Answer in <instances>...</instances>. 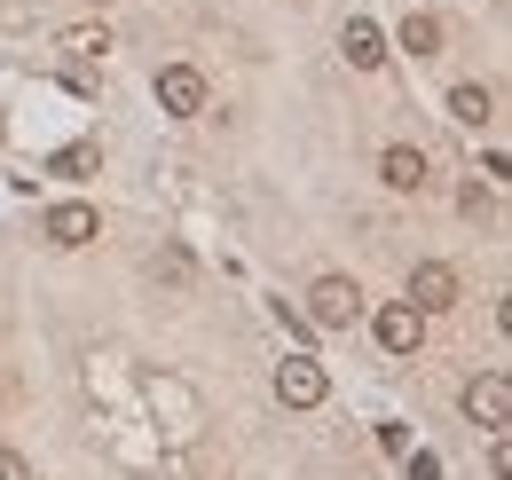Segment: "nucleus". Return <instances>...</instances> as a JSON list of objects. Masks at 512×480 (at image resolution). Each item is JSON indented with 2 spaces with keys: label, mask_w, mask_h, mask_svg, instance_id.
<instances>
[{
  "label": "nucleus",
  "mask_w": 512,
  "mask_h": 480,
  "mask_svg": "<svg viewBox=\"0 0 512 480\" xmlns=\"http://www.w3.org/2000/svg\"><path fill=\"white\" fill-rule=\"evenodd\" d=\"M355 315H363L355 276H316V292H308V323H316V331H355Z\"/></svg>",
  "instance_id": "nucleus-1"
},
{
  "label": "nucleus",
  "mask_w": 512,
  "mask_h": 480,
  "mask_svg": "<svg viewBox=\"0 0 512 480\" xmlns=\"http://www.w3.org/2000/svg\"><path fill=\"white\" fill-rule=\"evenodd\" d=\"M323 394H331V370H323L316 355H284L276 362V402H284V410H316Z\"/></svg>",
  "instance_id": "nucleus-2"
},
{
  "label": "nucleus",
  "mask_w": 512,
  "mask_h": 480,
  "mask_svg": "<svg viewBox=\"0 0 512 480\" xmlns=\"http://www.w3.org/2000/svg\"><path fill=\"white\" fill-rule=\"evenodd\" d=\"M402 300L418 307V315H449V307L465 300V284H457V268H449V260H418V268H410V292H402Z\"/></svg>",
  "instance_id": "nucleus-3"
},
{
  "label": "nucleus",
  "mask_w": 512,
  "mask_h": 480,
  "mask_svg": "<svg viewBox=\"0 0 512 480\" xmlns=\"http://www.w3.org/2000/svg\"><path fill=\"white\" fill-rule=\"evenodd\" d=\"M158 111H166V119H197V111H205V71H197V63H166V71H158Z\"/></svg>",
  "instance_id": "nucleus-4"
},
{
  "label": "nucleus",
  "mask_w": 512,
  "mask_h": 480,
  "mask_svg": "<svg viewBox=\"0 0 512 480\" xmlns=\"http://www.w3.org/2000/svg\"><path fill=\"white\" fill-rule=\"evenodd\" d=\"M465 418L489 425V433H497V425H512V378H505V370H481V378L465 386Z\"/></svg>",
  "instance_id": "nucleus-5"
},
{
  "label": "nucleus",
  "mask_w": 512,
  "mask_h": 480,
  "mask_svg": "<svg viewBox=\"0 0 512 480\" xmlns=\"http://www.w3.org/2000/svg\"><path fill=\"white\" fill-rule=\"evenodd\" d=\"M40 237L56 244V252L95 244V205H79V197H71V205H48V213H40Z\"/></svg>",
  "instance_id": "nucleus-6"
},
{
  "label": "nucleus",
  "mask_w": 512,
  "mask_h": 480,
  "mask_svg": "<svg viewBox=\"0 0 512 480\" xmlns=\"http://www.w3.org/2000/svg\"><path fill=\"white\" fill-rule=\"evenodd\" d=\"M371 331H379V347H386V355H418V339H426V315H418L410 300H386Z\"/></svg>",
  "instance_id": "nucleus-7"
},
{
  "label": "nucleus",
  "mask_w": 512,
  "mask_h": 480,
  "mask_svg": "<svg viewBox=\"0 0 512 480\" xmlns=\"http://www.w3.org/2000/svg\"><path fill=\"white\" fill-rule=\"evenodd\" d=\"M379 181L402 189V197H418V189H426V150H418V142H386L379 150Z\"/></svg>",
  "instance_id": "nucleus-8"
},
{
  "label": "nucleus",
  "mask_w": 512,
  "mask_h": 480,
  "mask_svg": "<svg viewBox=\"0 0 512 480\" xmlns=\"http://www.w3.org/2000/svg\"><path fill=\"white\" fill-rule=\"evenodd\" d=\"M339 48H347V63H355V71H379V63H386V32L371 24V16H347Z\"/></svg>",
  "instance_id": "nucleus-9"
},
{
  "label": "nucleus",
  "mask_w": 512,
  "mask_h": 480,
  "mask_svg": "<svg viewBox=\"0 0 512 480\" xmlns=\"http://www.w3.org/2000/svg\"><path fill=\"white\" fill-rule=\"evenodd\" d=\"M449 119H457V126H489V119H497V87L457 79V87H449Z\"/></svg>",
  "instance_id": "nucleus-10"
},
{
  "label": "nucleus",
  "mask_w": 512,
  "mask_h": 480,
  "mask_svg": "<svg viewBox=\"0 0 512 480\" xmlns=\"http://www.w3.org/2000/svg\"><path fill=\"white\" fill-rule=\"evenodd\" d=\"M394 48H410V56H442V24H434L426 8H410L402 32H394Z\"/></svg>",
  "instance_id": "nucleus-11"
},
{
  "label": "nucleus",
  "mask_w": 512,
  "mask_h": 480,
  "mask_svg": "<svg viewBox=\"0 0 512 480\" xmlns=\"http://www.w3.org/2000/svg\"><path fill=\"white\" fill-rule=\"evenodd\" d=\"M56 48H64L71 63H95V56H103V48H111V32H103V24H71L64 40H56Z\"/></svg>",
  "instance_id": "nucleus-12"
},
{
  "label": "nucleus",
  "mask_w": 512,
  "mask_h": 480,
  "mask_svg": "<svg viewBox=\"0 0 512 480\" xmlns=\"http://www.w3.org/2000/svg\"><path fill=\"white\" fill-rule=\"evenodd\" d=\"M457 205H465V221H473V213H489V205H497V189H489V181H465V189H457Z\"/></svg>",
  "instance_id": "nucleus-13"
},
{
  "label": "nucleus",
  "mask_w": 512,
  "mask_h": 480,
  "mask_svg": "<svg viewBox=\"0 0 512 480\" xmlns=\"http://www.w3.org/2000/svg\"><path fill=\"white\" fill-rule=\"evenodd\" d=\"M87 166H95V150H87V142H79V150H56V174H64V181H79Z\"/></svg>",
  "instance_id": "nucleus-14"
},
{
  "label": "nucleus",
  "mask_w": 512,
  "mask_h": 480,
  "mask_svg": "<svg viewBox=\"0 0 512 480\" xmlns=\"http://www.w3.org/2000/svg\"><path fill=\"white\" fill-rule=\"evenodd\" d=\"M489 473H497V480L512 473V441H505V425H497V433H489Z\"/></svg>",
  "instance_id": "nucleus-15"
},
{
  "label": "nucleus",
  "mask_w": 512,
  "mask_h": 480,
  "mask_svg": "<svg viewBox=\"0 0 512 480\" xmlns=\"http://www.w3.org/2000/svg\"><path fill=\"white\" fill-rule=\"evenodd\" d=\"M402 457H410V449H402ZM410 480H442V457H426V449H418V457H410Z\"/></svg>",
  "instance_id": "nucleus-16"
},
{
  "label": "nucleus",
  "mask_w": 512,
  "mask_h": 480,
  "mask_svg": "<svg viewBox=\"0 0 512 480\" xmlns=\"http://www.w3.org/2000/svg\"><path fill=\"white\" fill-rule=\"evenodd\" d=\"M0 480H32V465H24L16 449H0Z\"/></svg>",
  "instance_id": "nucleus-17"
}]
</instances>
